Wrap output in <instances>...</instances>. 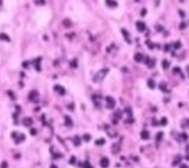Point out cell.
Masks as SVG:
<instances>
[{"label":"cell","mask_w":189,"mask_h":168,"mask_svg":"<svg viewBox=\"0 0 189 168\" xmlns=\"http://www.w3.org/2000/svg\"><path fill=\"white\" fill-rule=\"evenodd\" d=\"M108 72H109V69H108V68H103V69H101V70H99L93 76V81L94 82H99V81L103 80V79L106 78V76L108 75Z\"/></svg>","instance_id":"obj_1"},{"label":"cell","mask_w":189,"mask_h":168,"mask_svg":"<svg viewBox=\"0 0 189 168\" xmlns=\"http://www.w3.org/2000/svg\"><path fill=\"white\" fill-rule=\"evenodd\" d=\"M11 137L16 144H20V143L26 140V136L22 133H19V132H13L11 134Z\"/></svg>","instance_id":"obj_2"},{"label":"cell","mask_w":189,"mask_h":168,"mask_svg":"<svg viewBox=\"0 0 189 168\" xmlns=\"http://www.w3.org/2000/svg\"><path fill=\"white\" fill-rule=\"evenodd\" d=\"M106 106H107V108H108V109L115 108V106H116V100L113 99L112 97H110V96L106 97Z\"/></svg>","instance_id":"obj_3"},{"label":"cell","mask_w":189,"mask_h":168,"mask_svg":"<svg viewBox=\"0 0 189 168\" xmlns=\"http://www.w3.org/2000/svg\"><path fill=\"white\" fill-rule=\"evenodd\" d=\"M38 97H39L38 91H36V90L30 91V94H29V100L34 101V102H37V101H38Z\"/></svg>","instance_id":"obj_4"},{"label":"cell","mask_w":189,"mask_h":168,"mask_svg":"<svg viewBox=\"0 0 189 168\" xmlns=\"http://www.w3.org/2000/svg\"><path fill=\"white\" fill-rule=\"evenodd\" d=\"M54 90H55L56 92H58V94L61 95V96H64V95L66 94L65 88H64L62 86H60V85H56V86L54 87Z\"/></svg>","instance_id":"obj_5"},{"label":"cell","mask_w":189,"mask_h":168,"mask_svg":"<svg viewBox=\"0 0 189 168\" xmlns=\"http://www.w3.org/2000/svg\"><path fill=\"white\" fill-rule=\"evenodd\" d=\"M145 61H146V64H147L148 68H154V67H155V65H156V59H154V58H149V57H147V58L145 59Z\"/></svg>","instance_id":"obj_6"},{"label":"cell","mask_w":189,"mask_h":168,"mask_svg":"<svg viewBox=\"0 0 189 168\" xmlns=\"http://www.w3.org/2000/svg\"><path fill=\"white\" fill-rule=\"evenodd\" d=\"M109 164H110V161H109V159H108L107 157H102L100 159V166L102 168H108L109 167Z\"/></svg>","instance_id":"obj_7"},{"label":"cell","mask_w":189,"mask_h":168,"mask_svg":"<svg viewBox=\"0 0 189 168\" xmlns=\"http://www.w3.org/2000/svg\"><path fill=\"white\" fill-rule=\"evenodd\" d=\"M136 27H137V29H138V31H140V32H144L146 30V25L144 24L143 21H137L136 22Z\"/></svg>","instance_id":"obj_8"},{"label":"cell","mask_w":189,"mask_h":168,"mask_svg":"<svg viewBox=\"0 0 189 168\" xmlns=\"http://www.w3.org/2000/svg\"><path fill=\"white\" fill-rule=\"evenodd\" d=\"M140 137H141V139H143V140H148V139L150 138V134H149L148 130L144 129L143 132L140 133Z\"/></svg>","instance_id":"obj_9"},{"label":"cell","mask_w":189,"mask_h":168,"mask_svg":"<svg viewBox=\"0 0 189 168\" xmlns=\"http://www.w3.org/2000/svg\"><path fill=\"white\" fill-rule=\"evenodd\" d=\"M40 62H41V57H38L37 59H35L34 61H32V64L35 65V68H36V70H37V71H40V70H41V68H40Z\"/></svg>","instance_id":"obj_10"},{"label":"cell","mask_w":189,"mask_h":168,"mask_svg":"<svg viewBox=\"0 0 189 168\" xmlns=\"http://www.w3.org/2000/svg\"><path fill=\"white\" fill-rule=\"evenodd\" d=\"M106 132H107V134H108V136H110L111 138H113V137H116V136H117V132H116L115 129L110 128V127H107Z\"/></svg>","instance_id":"obj_11"},{"label":"cell","mask_w":189,"mask_h":168,"mask_svg":"<svg viewBox=\"0 0 189 168\" xmlns=\"http://www.w3.org/2000/svg\"><path fill=\"white\" fill-rule=\"evenodd\" d=\"M134 59H135V61H137V62L144 61V55L140 54V52H137V54H135V56H134Z\"/></svg>","instance_id":"obj_12"},{"label":"cell","mask_w":189,"mask_h":168,"mask_svg":"<svg viewBox=\"0 0 189 168\" xmlns=\"http://www.w3.org/2000/svg\"><path fill=\"white\" fill-rule=\"evenodd\" d=\"M106 3H107V6L110 8H116L118 6V2L115 1V0H106Z\"/></svg>","instance_id":"obj_13"},{"label":"cell","mask_w":189,"mask_h":168,"mask_svg":"<svg viewBox=\"0 0 189 168\" xmlns=\"http://www.w3.org/2000/svg\"><path fill=\"white\" fill-rule=\"evenodd\" d=\"M121 32H122V35H124V37H125V38H126L127 43H128V44H131V40H130V36H129V32L127 31L126 29H121Z\"/></svg>","instance_id":"obj_14"},{"label":"cell","mask_w":189,"mask_h":168,"mask_svg":"<svg viewBox=\"0 0 189 168\" xmlns=\"http://www.w3.org/2000/svg\"><path fill=\"white\" fill-rule=\"evenodd\" d=\"M22 124H23V126H25V127H30V126L32 125V119L29 118V117H27V118L23 119Z\"/></svg>","instance_id":"obj_15"},{"label":"cell","mask_w":189,"mask_h":168,"mask_svg":"<svg viewBox=\"0 0 189 168\" xmlns=\"http://www.w3.org/2000/svg\"><path fill=\"white\" fill-rule=\"evenodd\" d=\"M187 138H188V135L186 133H181L178 136V140L179 141H185V140H187Z\"/></svg>","instance_id":"obj_16"},{"label":"cell","mask_w":189,"mask_h":168,"mask_svg":"<svg viewBox=\"0 0 189 168\" xmlns=\"http://www.w3.org/2000/svg\"><path fill=\"white\" fill-rule=\"evenodd\" d=\"M65 125L66 126H68V127H70V126H72V120L71 118L69 117V116H65Z\"/></svg>","instance_id":"obj_17"},{"label":"cell","mask_w":189,"mask_h":168,"mask_svg":"<svg viewBox=\"0 0 189 168\" xmlns=\"http://www.w3.org/2000/svg\"><path fill=\"white\" fill-rule=\"evenodd\" d=\"M72 141H74V145H75V146H77V147H78L79 145H80V143H81V138L78 137V136H76V137L72 138Z\"/></svg>","instance_id":"obj_18"},{"label":"cell","mask_w":189,"mask_h":168,"mask_svg":"<svg viewBox=\"0 0 189 168\" xmlns=\"http://www.w3.org/2000/svg\"><path fill=\"white\" fill-rule=\"evenodd\" d=\"M147 85H148V88H150V89H154V88L156 87V83H155V81L153 80V79H149V80L147 81Z\"/></svg>","instance_id":"obj_19"},{"label":"cell","mask_w":189,"mask_h":168,"mask_svg":"<svg viewBox=\"0 0 189 168\" xmlns=\"http://www.w3.org/2000/svg\"><path fill=\"white\" fill-rule=\"evenodd\" d=\"M159 89L162 90V91H165V92H168V89H167L166 83H165V82H160V83H159Z\"/></svg>","instance_id":"obj_20"},{"label":"cell","mask_w":189,"mask_h":168,"mask_svg":"<svg viewBox=\"0 0 189 168\" xmlns=\"http://www.w3.org/2000/svg\"><path fill=\"white\" fill-rule=\"evenodd\" d=\"M161 64H162V68H164V69H168V68L170 67L169 61H168V60H166V59H164L162 61H161Z\"/></svg>","instance_id":"obj_21"},{"label":"cell","mask_w":189,"mask_h":168,"mask_svg":"<svg viewBox=\"0 0 189 168\" xmlns=\"http://www.w3.org/2000/svg\"><path fill=\"white\" fill-rule=\"evenodd\" d=\"M0 39L2 41H10V38H9L6 34H0Z\"/></svg>","instance_id":"obj_22"},{"label":"cell","mask_w":189,"mask_h":168,"mask_svg":"<svg viewBox=\"0 0 189 168\" xmlns=\"http://www.w3.org/2000/svg\"><path fill=\"white\" fill-rule=\"evenodd\" d=\"M62 25H64L66 28H69V27H71V22H70L69 19H65V20L62 21Z\"/></svg>","instance_id":"obj_23"},{"label":"cell","mask_w":189,"mask_h":168,"mask_svg":"<svg viewBox=\"0 0 189 168\" xmlns=\"http://www.w3.org/2000/svg\"><path fill=\"white\" fill-rule=\"evenodd\" d=\"M35 3L37 4V6H44V4L46 3V0H34Z\"/></svg>","instance_id":"obj_24"},{"label":"cell","mask_w":189,"mask_h":168,"mask_svg":"<svg viewBox=\"0 0 189 168\" xmlns=\"http://www.w3.org/2000/svg\"><path fill=\"white\" fill-rule=\"evenodd\" d=\"M180 160H181V157L180 156H176V159L174 160L172 166H177V164H178V162H180Z\"/></svg>","instance_id":"obj_25"},{"label":"cell","mask_w":189,"mask_h":168,"mask_svg":"<svg viewBox=\"0 0 189 168\" xmlns=\"http://www.w3.org/2000/svg\"><path fill=\"white\" fill-rule=\"evenodd\" d=\"M94 144H96L97 146H102V145L105 144V139H102V138H101V139H98V140H96V143H94Z\"/></svg>","instance_id":"obj_26"},{"label":"cell","mask_w":189,"mask_h":168,"mask_svg":"<svg viewBox=\"0 0 189 168\" xmlns=\"http://www.w3.org/2000/svg\"><path fill=\"white\" fill-rule=\"evenodd\" d=\"M159 124L161 125V126H166V125H167V118H166V117H162L161 119H160Z\"/></svg>","instance_id":"obj_27"},{"label":"cell","mask_w":189,"mask_h":168,"mask_svg":"<svg viewBox=\"0 0 189 168\" xmlns=\"http://www.w3.org/2000/svg\"><path fill=\"white\" fill-rule=\"evenodd\" d=\"M113 117H115L113 119H116V118H117V119H120V118H121V113H120V110H117V113H115Z\"/></svg>","instance_id":"obj_28"},{"label":"cell","mask_w":189,"mask_h":168,"mask_svg":"<svg viewBox=\"0 0 189 168\" xmlns=\"http://www.w3.org/2000/svg\"><path fill=\"white\" fill-rule=\"evenodd\" d=\"M90 139H91V136H90L89 134H85V135H83V140H85V141H89Z\"/></svg>","instance_id":"obj_29"},{"label":"cell","mask_w":189,"mask_h":168,"mask_svg":"<svg viewBox=\"0 0 189 168\" xmlns=\"http://www.w3.org/2000/svg\"><path fill=\"white\" fill-rule=\"evenodd\" d=\"M162 137H164V133H162V132H159V133L157 134V141L161 140Z\"/></svg>","instance_id":"obj_30"},{"label":"cell","mask_w":189,"mask_h":168,"mask_svg":"<svg viewBox=\"0 0 189 168\" xmlns=\"http://www.w3.org/2000/svg\"><path fill=\"white\" fill-rule=\"evenodd\" d=\"M81 166H82L83 168H92L91 164H90V162H89V161H86V162H85L83 165H81Z\"/></svg>","instance_id":"obj_31"},{"label":"cell","mask_w":189,"mask_h":168,"mask_svg":"<svg viewBox=\"0 0 189 168\" xmlns=\"http://www.w3.org/2000/svg\"><path fill=\"white\" fill-rule=\"evenodd\" d=\"M70 65H71V67H72V68H77V66H78V65H77V59H74Z\"/></svg>","instance_id":"obj_32"},{"label":"cell","mask_w":189,"mask_h":168,"mask_svg":"<svg viewBox=\"0 0 189 168\" xmlns=\"http://www.w3.org/2000/svg\"><path fill=\"white\" fill-rule=\"evenodd\" d=\"M180 47H181V44L179 43V41H177V43L175 44V49H179Z\"/></svg>","instance_id":"obj_33"},{"label":"cell","mask_w":189,"mask_h":168,"mask_svg":"<svg viewBox=\"0 0 189 168\" xmlns=\"http://www.w3.org/2000/svg\"><path fill=\"white\" fill-rule=\"evenodd\" d=\"M75 162H76V157H75V156H72L71 158H70V164H71V165H74Z\"/></svg>","instance_id":"obj_34"},{"label":"cell","mask_w":189,"mask_h":168,"mask_svg":"<svg viewBox=\"0 0 189 168\" xmlns=\"http://www.w3.org/2000/svg\"><path fill=\"white\" fill-rule=\"evenodd\" d=\"M174 72H178V74H180V72H181L180 68H178V67H175V68H174Z\"/></svg>","instance_id":"obj_35"},{"label":"cell","mask_w":189,"mask_h":168,"mask_svg":"<svg viewBox=\"0 0 189 168\" xmlns=\"http://www.w3.org/2000/svg\"><path fill=\"white\" fill-rule=\"evenodd\" d=\"M187 126L189 127V119H186V123L182 124V127H187Z\"/></svg>","instance_id":"obj_36"},{"label":"cell","mask_w":189,"mask_h":168,"mask_svg":"<svg viewBox=\"0 0 189 168\" xmlns=\"http://www.w3.org/2000/svg\"><path fill=\"white\" fill-rule=\"evenodd\" d=\"M146 13H147V10H146V9H143V10H141V13H140V16H146Z\"/></svg>","instance_id":"obj_37"},{"label":"cell","mask_w":189,"mask_h":168,"mask_svg":"<svg viewBox=\"0 0 189 168\" xmlns=\"http://www.w3.org/2000/svg\"><path fill=\"white\" fill-rule=\"evenodd\" d=\"M30 134H31V135H37V130H36L35 128H32V129L30 130Z\"/></svg>","instance_id":"obj_38"},{"label":"cell","mask_w":189,"mask_h":168,"mask_svg":"<svg viewBox=\"0 0 189 168\" xmlns=\"http://www.w3.org/2000/svg\"><path fill=\"white\" fill-rule=\"evenodd\" d=\"M169 48H170V45L167 44L166 46H165V51H169Z\"/></svg>","instance_id":"obj_39"},{"label":"cell","mask_w":189,"mask_h":168,"mask_svg":"<svg viewBox=\"0 0 189 168\" xmlns=\"http://www.w3.org/2000/svg\"><path fill=\"white\" fill-rule=\"evenodd\" d=\"M179 13H180V17H181V18L185 17V12H183L182 10H179Z\"/></svg>","instance_id":"obj_40"},{"label":"cell","mask_w":189,"mask_h":168,"mask_svg":"<svg viewBox=\"0 0 189 168\" xmlns=\"http://www.w3.org/2000/svg\"><path fill=\"white\" fill-rule=\"evenodd\" d=\"M7 165H8L7 162H4V161H3V162H2V168H8V166H7Z\"/></svg>","instance_id":"obj_41"},{"label":"cell","mask_w":189,"mask_h":168,"mask_svg":"<svg viewBox=\"0 0 189 168\" xmlns=\"http://www.w3.org/2000/svg\"><path fill=\"white\" fill-rule=\"evenodd\" d=\"M179 27H180V28H181V29H183V28H185V27H186V24H185V22H182V24H181L180 26H179Z\"/></svg>","instance_id":"obj_42"},{"label":"cell","mask_w":189,"mask_h":168,"mask_svg":"<svg viewBox=\"0 0 189 168\" xmlns=\"http://www.w3.org/2000/svg\"><path fill=\"white\" fill-rule=\"evenodd\" d=\"M180 168H188V166H187V165H181Z\"/></svg>","instance_id":"obj_43"},{"label":"cell","mask_w":189,"mask_h":168,"mask_svg":"<svg viewBox=\"0 0 189 168\" xmlns=\"http://www.w3.org/2000/svg\"><path fill=\"white\" fill-rule=\"evenodd\" d=\"M50 168H58V167H57L56 165H50Z\"/></svg>","instance_id":"obj_44"},{"label":"cell","mask_w":189,"mask_h":168,"mask_svg":"<svg viewBox=\"0 0 189 168\" xmlns=\"http://www.w3.org/2000/svg\"><path fill=\"white\" fill-rule=\"evenodd\" d=\"M2 2H3V0H0V8L2 7Z\"/></svg>","instance_id":"obj_45"},{"label":"cell","mask_w":189,"mask_h":168,"mask_svg":"<svg viewBox=\"0 0 189 168\" xmlns=\"http://www.w3.org/2000/svg\"><path fill=\"white\" fill-rule=\"evenodd\" d=\"M187 71H188V72H189V66H188V67H187Z\"/></svg>","instance_id":"obj_46"}]
</instances>
